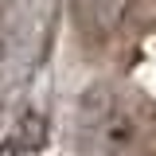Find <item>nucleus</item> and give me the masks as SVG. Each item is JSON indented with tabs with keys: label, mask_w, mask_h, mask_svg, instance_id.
<instances>
[{
	"label": "nucleus",
	"mask_w": 156,
	"mask_h": 156,
	"mask_svg": "<svg viewBox=\"0 0 156 156\" xmlns=\"http://www.w3.org/2000/svg\"><path fill=\"white\" fill-rule=\"evenodd\" d=\"M129 8H133V0H70V20L86 39L101 43L125 23Z\"/></svg>",
	"instance_id": "f257e3e1"
},
{
	"label": "nucleus",
	"mask_w": 156,
	"mask_h": 156,
	"mask_svg": "<svg viewBox=\"0 0 156 156\" xmlns=\"http://www.w3.org/2000/svg\"><path fill=\"white\" fill-rule=\"evenodd\" d=\"M43 133H47L43 117H39V113H27L23 121H20V148H39V144H43Z\"/></svg>",
	"instance_id": "f03ea898"
},
{
	"label": "nucleus",
	"mask_w": 156,
	"mask_h": 156,
	"mask_svg": "<svg viewBox=\"0 0 156 156\" xmlns=\"http://www.w3.org/2000/svg\"><path fill=\"white\" fill-rule=\"evenodd\" d=\"M0 156H16V148H12V144H8V148H0Z\"/></svg>",
	"instance_id": "7ed1b4c3"
}]
</instances>
